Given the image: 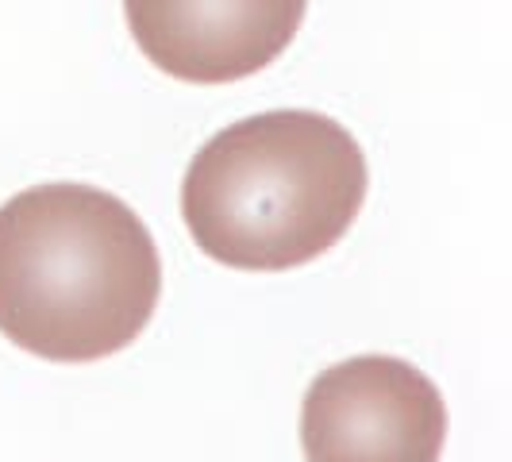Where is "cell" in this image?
Masks as SVG:
<instances>
[{"label": "cell", "instance_id": "obj_4", "mask_svg": "<svg viewBox=\"0 0 512 462\" xmlns=\"http://www.w3.org/2000/svg\"><path fill=\"white\" fill-rule=\"evenodd\" d=\"M308 0H124V16L162 74L228 85L278 62L297 39Z\"/></svg>", "mask_w": 512, "mask_h": 462}, {"label": "cell", "instance_id": "obj_2", "mask_svg": "<svg viewBox=\"0 0 512 462\" xmlns=\"http://www.w3.org/2000/svg\"><path fill=\"white\" fill-rule=\"evenodd\" d=\"M366 185V154L339 120L274 108L216 131L193 154L181 216L212 262L278 274L332 251Z\"/></svg>", "mask_w": 512, "mask_h": 462}, {"label": "cell", "instance_id": "obj_1", "mask_svg": "<svg viewBox=\"0 0 512 462\" xmlns=\"http://www.w3.org/2000/svg\"><path fill=\"white\" fill-rule=\"evenodd\" d=\"M162 297V258L120 197L47 181L0 205V335L47 362L131 347Z\"/></svg>", "mask_w": 512, "mask_h": 462}, {"label": "cell", "instance_id": "obj_3", "mask_svg": "<svg viewBox=\"0 0 512 462\" xmlns=\"http://www.w3.org/2000/svg\"><path fill=\"white\" fill-rule=\"evenodd\" d=\"M447 405L412 362L359 355L308 385L301 409L305 462H439Z\"/></svg>", "mask_w": 512, "mask_h": 462}]
</instances>
